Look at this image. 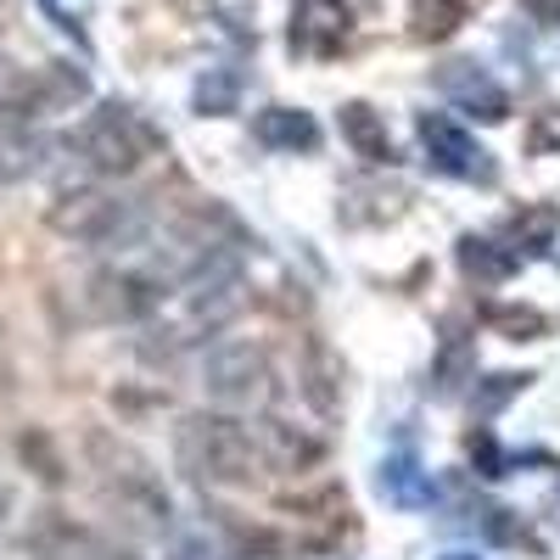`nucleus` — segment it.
Wrapping results in <instances>:
<instances>
[{
	"instance_id": "obj_1",
	"label": "nucleus",
	"mask_w": 560,
	"mask_h": 560,
	"mask_svg": "<svg viewBox=\"0 0 560 560\" xmlns=\"http://www.w3.org/2000/svg\"><path fill=\"white\" fill-rule=\"evenodd\" d=\"M79 147H84V158L96 163V168H107V174H129L140 158L158 147V135L140 124L135 113H124V107H102L96 118L84 124Z\"/></svg>"
},
{
	"instance_id": "obj_2",
	"label": "nucleus",
	"mask_w": 560,
	"mask_h": 560,
	"mask_svg": "<svg viewBox=\"0 0 560 560\" xmlns=\"http://www.w3.org/2000/svg\"><path fill=\"white\" fill-rule=\"evenodd\" d=\"M420 147H427L432 168H443L454 179H477V185H493L499 179L493 152L477 147V140L465 135L454 118H443V113H420Z\"/></svg>"
},
{
	"instance_id": "obj_3",
	"label": "nucleus",
	"mask_w": 560,
	"mask_h": 560,
	"mask_svg": "<svg viewBox=\"0 0 560 560\" xmlns=\"http://www.w3.org/2000/svg\"><path fill=\"white\" fill-rule=\"evenodd\" d=\"M438 90H443V96H448L454 107L477 113V118H488V124L510 118V96H504V90H499L477 62H448V68L438 73Z\"/></svg>"
},
{
	"instance_id": "obj_4",
	"label": "nucleus",
	"mask_w": 560,
	"mask_h": 560,
	"mask_svg": "<svg viewBox=\"0 0 560 560\" xmlns=\"http://www.w3.org/2000/svg\"><path fill=\"white\" fill-rule=\"evenodd\" d=\"M382 493L393 504H404V510H427L438 499V482H432V471H420V459L404 448V454H393L382 465Z\"/></svg>"
},
{
	"instance_id": "obj_5",
	"label": "nucleus",
	"mask_w": 560,
	"mask_h": 560,
	"mask_svg": "<svg viewBox=\"0 0 560 560\" xmlns=\"http://www.w3.org/2000/svg\"><path fill=\"white\" fill-rule=\"evenodd\" d=\"M258 140L264 147H280V152H314L319 147V124L308 113H292V107H269L258 118Z\"/></svg>"
},
{
	"instance_id": "obj_6",
	"label": "nucleus",
	"mask_w": 560,
	"mask_h": 560,
	"mask_svg": "<svg viewBox=\"0 0 560 560\" xmlns=\"http://www.w3.org/2000/svg\"><path fill=\"white\" fill-rule=\"evenodd\" d=\"M342 135H348V147H353L359 158H370V163H393V140H387L382 118L370 113L364 102L342 107Z\"/></svg>"
},
{
	"instance_id": "obj_7",
	"label": "nucleus",
	"mask_w": 560,
	"mask_h": 560,
	"mask_svg": "<svg viewBox=\"0 0 560 560\" xmlns=\"http://www.w3.org/2000/svg\"><path fill=\"white\" fill-rule=\"evenodd\" d=\"M465 18V0H415V34L420 39H443Z\"/></svg>"
},
{
	"instance_id": "obj_8",
	"label": "nucleus",
	"mask_w": 560,
	"mask_h": 560,
	"mask_svg": "<svg viewBox=\"0 0 560 560\" xmlns=\"http://www.w3.org/2000/svg\"><path fill=\"white\" fill-rule=\"evenodd\" d=\"M488 247H493V242H465V253H459V258H465V269H471V275H482V280H499V275H504L510 264H516V258H510V253H504V258H493Z\"/></svg>"
},
{
	"instance_id": "obj_9",
	"label": "nucleus",
	"mask_w": 560,
	"mask_h": 560,
	"mask_svg": "<svg viewBox=\"0 0 560 560\" xmlns=\"http://www.w3.org/2000/svg\"><path fill=\"white\" fill-rule=\"evenodd\" d=\"M533 18H560V0H522Z\"/></svg>"
},
{
	"instance_id": "obj_10",
	"label": "nucleus",
	"mask_w": 560,
	"mask_h": 560,
	"mask_svg": "<svg viewBox=\"0 0 560 560\" xmlns=\"http://www.w3.org/2000/svg\"><path fill=\"white\" fill-rule=\"evenodd\" d=\"M443 560H471V555H443Z\"/></svg>"
}]
</instances>
